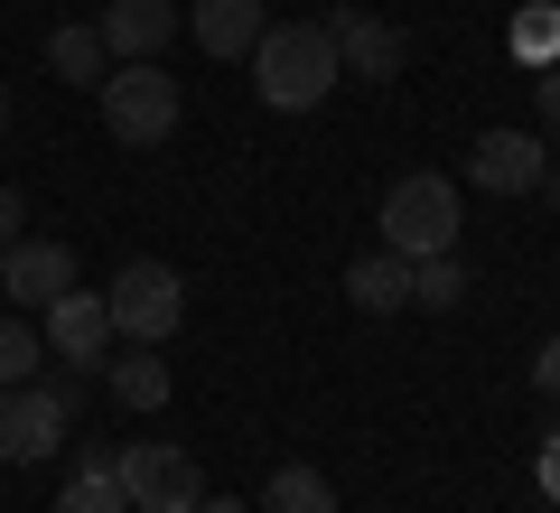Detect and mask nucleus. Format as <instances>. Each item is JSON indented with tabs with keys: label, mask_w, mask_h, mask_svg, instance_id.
<instances>
[{
	"label": "nucleus",
	"mask_w": 560,
	"mask_h": 513,
	"mask_svg": "<svg viewBox=\"0 0 560 513\" xmlns=\"http://www.w3.org/2000/svg\"><path fill=\"white\" fill-rule=\"evenodd\" d=\"M103 308H113V336H131V346H160V336H178L187 317V290L168 261H121L113 290H103Z\"/></svg>",
	"instance_id": "4"
},
{
	"label": "nucleus",
	"mask_w": 560,
	"mask_h": 513,
	"mask_svg": "<svg viewBox=\"0 0 560 513\" xmlns=\"http://www.w3.org/2000/svg\"><path fill=\"white\" fill-rule=\"evenodd\" d=\"M411 308H467V261L458 253H420L411 261Z\"/></svg>",
	"instance_id": "17"
},
{
	"label": "nucleus",
	"mask_w": 560,
	"mask_h": 513,
	"mask_svg": "<svg viewBox=\"0 0 560 513\" xmlns=\"http://www.w3.org/2000/svg\"><path fill=\"white\" fill-rule=\"evenodd\" d=\"M346 299H355V308H411V261L401 253H364L355 271H346Z\"/></svg>",
	"instance_id": "14"
},
{
	"label": "nucleus",
	"mask_w": 560,
	"mask_h": 513,
	"mask_svg": "<svg viewBox=\"0 0 560 513\" xmlns=\"http://www.w3.org/2000/svg\"><path fill=\"white\" fill-rule=\"evenodd\" d=\"M38 336H47V355H66V364L94 374L103 346H113V308H103L94 290H66V299H47V308H38Z\"/></svg>",
	"instance_id": "8"
},
{
	"label": "nucleus",
	"mask_w": 560,
	"mask_h": 513,
	"mask_svg": "<svg viewBox=\"0 0 560 513\" xmlns=\"http://www.w3.org/2000/svg\"><path fill=\"white\" fill-rule=\"evenodd\" d=\"M261 513H337V486H327L318 467H280L271 486H261Z\"/></svg>",
	"instance_id": "18"
},
{
	"label": "nucleus",
	"mask_w": 560,
	"mask_h": 513,
	"mask_svg": "<svg viewBox=\"0 0 560 513\" xmlns=\"http://www.w3.org/2000/svg\"><path fill=\"white\" fill-rule=\"evenodd\" d=\"M253 84H261V103H271V113H318L327 94H337V38H327V20H271L261 28V47L253 57Z\"/></svg>",
	"instance_id": "1"
},
{
	"label": "nucleus",
	"mask_w": 560,
	"mask_h": 513,
	"mask_svg": "<svg viewBox=\"0 0 560 513\" xmlns=\"http://www.w3.org/2000/svg\"><path fill=\"white\" fill-rule=\"evenodd\" d=\"M103 374H113V401H121V411H160V401H168V364L150 355V346H131V355H113Z\"/></svg>",
	"instance_id": "15"
},
{
	"label": "nucleus",
	"mask_w": 560,
	"mask_h": 513,
	"mask_svg": "<svg viewBox=\"0 0 560 513\" xmlns=\"http://www.w3.org/2000/svg\"><path fill=\"white\" fill-rule=\"evenodd\" d=\"M383 253H401V261H420V253H458V187L430 178V168L393 178V197H383Z\"/></svg>",
	"instance_id": "3"
},
{
	"label": "nucleus",
	"mask_w": 560,
	"mask_h": 513,
	"mask_svg": "<svg viewBox=\"0 0 560 513\" xmlns=\"http://www.w3.org/2000/svg\"><path fill=\"white\" fill-rule=\"evenodd\" d=\"M327 38H337V66H346V75H374V84H393L401 57H411V38H401L393 20H374V10H337Z\"/></svg>",
	"instance_id": "10"
},
{
	"label": "nucleus",
	"mask_w": 560,
	"mask_h": 513,
	"mask_svg": "<svg viewBox=\"0 0 560 513\" xmlns=\"http://www.w3.org/2000/svg\"><path fill=\"white\" fill-rule=\"evenodd\" d=\"M75 290V253L47 234H20L10 253H0V299H20V308H47V299Z\"/></svg>",
	"instance_id": "9"
},
{
	"label": "nucleus",
	"mask_w": 560,
	"mask_h": 513,
	"mask_svg": "<svg viewBox=\"0 0 560 513\" xmlns=\"http://www.w3.org/2000/svg\"><path fill=\"white\" fill-rule=\"evenodd\" d=\"M20 224H28V206H20V187H0V253L20 243Z\"/></svg>",
	"instance_id": "22"
},
{
	"label": "nucleus",
	"mask_w": 560,
	"mask_h": 513,
	"mask_svg": "<svg viewBox=\"0 0 560 513\" xmlns=\"http://www.w3.org/2000/svg\"><path fill=\"white\" fill-rule=\"evenodd\" d=\"M57 513H131V494H121L113 457H94V448H84V467L66 476V494H57Z\"/></svg>",
	"instance_id": "16"
},
{
	"label": "nucleus",
	"mask_w": 560,
	"mask_h": 513,
	"mask_svg": "<svg viewBox=\"0 0 560 513\" xmlns=\"http://www.w3.org/2000/svg\"><path fill=\"white\" fill-rule=\"evenodd\" d=\"M541 494H551V504H560V430L541 439Z\"/></svg>",
	"instance_id": "23"
},
{
	"label": "nucleus",
	"mask_w": 560,
	"mask_h": 513,
	"mask_svg": "<svg viewBox=\"0 0 560 513\" xmlns=\"http://www.w3.org/2000/svg\"><path fill=\"white\" fill-rule=\"evenodd\" d=\"M75 411L57 401V383H10L0 393V467H38V457L66 448Z\"/></svg>",
	"instance_id": "6"
},
{
	"label": "nucleus",
	"mask_w": 560,
	"mask_h": 513,
	"mask_svg": "<svg viewBox=\"0 0 560 513\" xmlns=\"http://www.w3.org/2000/svg\"><path fill=\"white\" fill-rule=\"evenodd\" d=\"M113 476L121 494H131V513H197L206 476L187 448H168V439H131V448H113Z\"/></svg>",
	"instance_id": "5"
},
{
	"label": "nucleus",
	"mask_w": 560,
	"mask_h": 513,
	"mask_svg": "<svg viewBox=\"0 0 560 513\" xmlns=\"http://www.w3.org/2000/svg\"><path fill=\"white\" fill-rule=\"evenodd\" d=\"M187 28H197V47L206 57H253L261 47V28H271V10H261V0H197V10H187Z\"/></svg>",
	"instance_id": "12"
},
{
	"label": "nucleus",
	"mask_w": 560,
	"mask_h": 513,
	"mask_svg": "<svg viewBox=\"0 0 560 513\" xmlns=\"http://www.w3.org/2000/svg\"><path fill=\"white\" fill-rule=\"evenodd\" d=\"M541 113H551V121H560V75H541Z\"/></svg>",
	"instance_id": "24"
},
{
	"label": "nucleus",
	"mask_w": 560,
	"mask_h": 513,
	"mask_svg": "<svg viewBox=\"0 0 560 513\" xmlns=\"http://www.w3.org/2000/svg\"><path fill=\"white\" fill-rule=\"evenodd\" d=\"M541 197H551V206H560V168H541Z\"/></svg>",
	"instance_id": "26"
},
{
	"label": "nucleus",
	"mask_w": 560,
	"mask_h": 513,
	"mask_svg": "<svg viewBox=\"0 0 560 513\" xmlns=\"http://www.w3.org/2000/svg\"><path fill=\"white\" fill-rule=\"evenodd\" d=\"M514 57H533V66L560 57V10H523L514 20Z\"/></svg>",
	"instance_id": "20"
},
{
	"label": "nucleus",
	"mask_w": 560,
	"mask_h": 513,
	"mask_svg": "<svg viewBox=\"0 0 560 513\" xmlns=\"http://www.w3.org/2000/svg\"><path fill=\"white\" fill-rule=\"evenodd\" d=\"M533 383H541V401H560V336H551V346L533 355Z\"/></svg>",
	"instance_id": "21"
},
{
	"label": "nucleus",
	"mask_w": 560,
	"mask_h": 513,
	"mask_svg": "<svg viewBox=\"0 0 560 513\" xmlns=\"http://www.w3.org/2000/svg\"><path fill=\"white\" fill-rule=\"evenodd\" d=\"M47 75H66V84H103V75H113V47H103V28L66 20L57 38H47Z\"/></svg>",
	"instance_id": "13"
},
{
	"label": "nucleus",
	"mask_w": 560,
	"mask_h": 513,
	"mask_svg": "<svg viewBox=\"0 0 560 513\" xmlns=\"http://www.w3.org/2000/svg\"><path fill=\"white\" fill-rule=\"evenodd\" d=\"M38 364H47V336L28 317H0V393L10 383H38Z\"/></svg>",
	"instance_id": "19"
},
{
	"label": "nucleus",
	"mask_w": 560,
	"mask_h": 513,
	"mask_svg": "<svg viewBox=\"0 0 560 513\" xmlns=\"http://www.w3.org/2000/svg\"><path fill=\"white\" fill-rule=\"evenodd\" d=\"M94 28H103V47H113V66H131V57H168L178 10H168V0H113Z\"/></svg>",
	"instance_id": "11"
},
{
	"label": "nucleus",
	"mask_w": 560,
	"mask_h": 513,
	"mask_svg": "<svg viewBox=\"0 0 560 513\" xmlns=\"http://www.w3.org/2000/svg\"><path fill=\"white\" fill-rule=\"evenodd\" d=\"M541 168H551L541 131H477V150H467V187L477 197H533Z\"/></svg>",
	"instance_id": "7"
},
{
	"label": "nucleus",
	"mask_w": 560,
	"mask_h": 513,
	"mask_svg": "<svg viewBox=\"0 0 560 513\" xmlns=\"http://www.w3.org/2000/svg\"><path fill=\"white\" fill-rule=\"evenodd\" d=\"M94 103H103V131H113L121 150H160V140L178 131V113H187L178 75H168L160 57H131V66H113V75L94 84Z\"/></svg>",
	"instance_id": "2"
},
{
	"label": "nucleus",
	"mask_w": 560,
	"mask_h": 513,
	"mask_svg": "<svg viewBox=\"0 0 560 513\" xmlns=\"http://www.w3.org/2000/svg\"><path fill=\"white\" fill-rule=\"evenodd\" d=\"M0 131H10V103H0Z\"/></svg>",
	"instance_id": "27"
},
{
	"label": "nucleus",
	"mask_w": 560,
	"mask_h": 513,
	"mask_svg": "<svg viewBox=\"0 0 560 513\" xmlns=\"http://www.w3.org/2000/svg\"><path fill=\"white\" fill-rule=\"evenodd\" d=\"M197 513H243V504H234V494H197Z\"/></svg>",
	"instance_id": "25"
}]
</instances>
